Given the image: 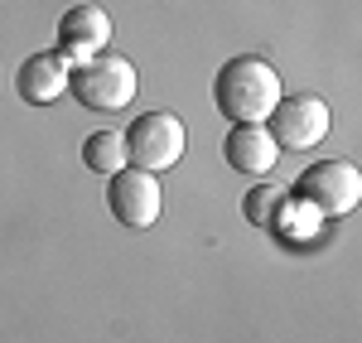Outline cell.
I'll list each match as a JSON object with an SVG mask.
<instances>
[{
  "mask_svg": "<svg viewBox=\"0 0 362 343\" xmlns=\"http://www.w3.org/2000/svg\"><path fill=\"white\" fill-rule=\"evenodd\" d=\"M68 92L92 112H121L136 97V68L121 54H92L68 68Z\"/></svg>",
  "mask_w": 362,
  "mask_h": 343,
  "instance_id": "7a4b0ae2",
  "label": "cell"
},
{
  "mask_svg": "<svg viewBox=\"0 0 362 343\" xmlns=\"http://www.w3.org/2000/svg\"><path fill=\"white\" fill-rule=\"evenodd\" d=\"M107 208H112V218L121 228H150L155 218H160V208H165V189H160V174H145L136 165H126V170L112 174V184H107Z\"/></svg>",
  "mask_w": 362,
  "mask_h": 343,
  "instance_id": "8992f818",
  "label": "cell"
},
{
  "mask_svg": "<svg viewBox=\"0 0 362 343\" xmlns=\"http://www.w3.org/2000/svg\"><path fill=\"white\" fill-rule=\"evenodd\" d=\"M280 92V73L256 54H237L218 68V83H213V102L232 126H247V121H266L276 112Z\"/></svg>",
  "mask_w": 362,
  "mask_h": 343,
  "instance_id": "6da1fadb",
  "label": "cell"
},
{
  "mask_svg": "<svg viewBox=\"0 0 362 343\" xmlns=\"http://www.w3.org/2000/svg\"><path fill=\"white\" fill-rule=\"evenodd\" d=\"M15 87H20V97H25L29 107H49L58 92L68 87V58L49 49V54H29L20 63V73H15Z\"/></svg>",
  "mask_w": 362,
  "mask_h": 343,
  "instance_id": "9c48e42d",
  "label": "cell"
},
{
  "mask_svg": "<svg viewBox=\"0 0 362 343\" xmlns=\"http://www.w3.org/2000/svg\"><path fill=\"white\" fill-rule=\"evenodd\" d=\"M121 145H126V165H136L145 174H165L184 160V121L174 112H145L131 121V131H121Z\"/></svg>",
  "mask_w": 362,
  "mask_h": 343,
  "instance_id": "3957f363",
  "label": "cell"
},
{
  "mask_svg": "<svg viewBox=\"0 0 362 343\" xmlns=\"http://www.w3.org/2000/svg\"><path fill=\"white\" fill-rule=\"evenodd\" d=\"M223 160L237 174H271L280 160V145L271 141L266 121H247V126H232L223 141Z\"/></svg>",
  "mask_w": 362,
  "mask_h": 343,
  "instance_id": "ba28073f",
  "label": "cell"
},
{
  "mask_svg": "<svg viewBox=\"0 0 362 343\" xmlns=\"http://www.w3.org/2000/svg\"><path fill=\"white\" fill-rule=\"evenodd\" d=\"M295 199L305 203L309 213L319 218H343L362 203V174L348 160H324V165H309L295 179Z\"/></svg>",
  "mask_w": 362,
  "mask_h": 343,
  "instance_id": "277c9868",
  "label": "cell"
},
{
  "mask_svg": "<svg viewBox=\"0 0 362 343\" xmlns=\"http://www.w3.org/2000/svg\"><path fill=\"white\" fill-rule=\"evenodd\" d=\"M334 116L324 107V97L314 92H300V97H280L276 112L266 116V131L280 150H314V145L329 136Z\"/></svg>",
  "mask_w": 362,
  "mask_h": 343,
  "instance_id": "5b68a950",
  "label": "cell"
},
{
  "mask_svg": "<svg viewBox=\"0 0 362 343\" xmlns=\"http://www.w3.org/2000/svg\"><path fill=\"white\" fill-rule=\"evenodd\" d=\"M285 199V189L280 184H256L247 199H242V213H247V223H256V228H271L276 223V203Z\"/></svg>",
  "mask_w": 362,
  "mask_h": 343,
  "instance_id": "8fae6325",
  "label": "cell"
},
{
  "mask_svg": "<svg viewBox=\"0 0 362 343\" xmlns=\"http://www.w3.org/2000/svg\"><path fill=\"white\" fill-rule=\"evenodd\" d=\"M83 160H87V170H97V174L126 170V145H121V131H92V136L83 141Z\"/></svg>",
  "mask_w": 362,
  "mask_h": 343,
  "instance_id": "30bf717a",
  "label": "cell"
},
{
  "mask_svg": "<svg viewBox=\"0 0 362 343\" xmlns=\"http://www.w3.org/2000/svg\"><path fill=\"white\" fill-rule=\"evenodd\" d=\"M107 39H112V20H107L102 5H73V10L58 20V54L68 58V63L107 54Z\"/></svg>",
  "mask_w": 362,
  "mask_h": 343,
  "instance_id": "52a82bcc",
  "label": "cell"
}]
</instances>
